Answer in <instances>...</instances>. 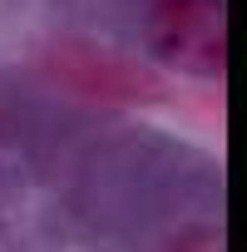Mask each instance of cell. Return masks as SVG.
<instances>
[{"label": "cell", "mask_w": 247, "mask_h": 252, "mask_svg": "<svg viewBox=\"0 0 247 252\" xmlns=\"http://www.w3.org/2000/svg\"><path fill=\"white\" fill-rule=\"evenodd\" d=\"M149 50L178 74L217 79L227 69V0H154Z\"/></svg>", "instance_id": "6da1fadb"}, {"label": "cell", "mask_w": 247, "mask_h": 252, "mask_svg": "<svg viewBox=\"0 0 247 252\" xmlns=\"http://www.w3.org/2000/svg\"><path fill=\"white\" fill-rule=\"evenodd\" d=\"M50 74L64 79L79 94H94V99H134V104L163 99L158 74H149V69H139L129 60H119V55L89 50V45H60L50 55Z\"/></svg>", "instance_id": "7a4b0ae2"}, {"label": "cell", "mask_w": 247, "mask_h": 252, "mask_svg": "<svg viewBox=\"0 0 247 252\" xmlns=\"http://www.w3.org/2000/svg\"><path fill=\"white\" fill-rule=\"evenodd\" d=\"M203 247H208V252H222V237H217L213 227H203ZM173 252H198V227H193V232H183V237L173 242Z\"/></svg>", "instance_id": "3957f363"}]
</instances>
